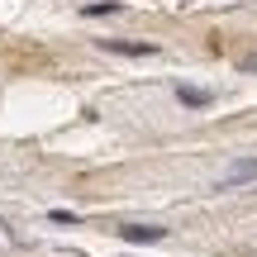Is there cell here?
Returning <instances> with one entry per match:
<instances>
[{"label":"cell","instance_id":"cell-1","mask_svg":"<svg viewBox=\"0 0 257 257\" xmlns=\"http://www.w3.org/2000/svg\"><path fill=\"white\" fill-rule=\"evenodd\" d=\"M243 181H257V157H238V162L224 172L219 191H233V186H243Z\"/></svg>","mask_w":257,"mask_h":257},{"label":"cell","instance_id":"cell-2","mask_svg":"<svg viewBox=\"0 0 257 257\" xmlns=\"http://www.w3.org/2000/svg\"><path fill=\"white\" fill-rule=\"evenodd\" d=\"M105 53H119V57H153L157 43H128V38H100Z\"/></svg>","mask_w":257,"mask_h":257},{"label":"cell","instance_id":"cell-3","mask_svg":"<svg viewBox=\"0 0 257 257\" xmlns=\"http://www.w3.org/2000/svg\"><path fill=\"white\" fill-rule=\"evenodd\" d=\"M119 233H124L128 243H162L167 238V229H157V224H124Z\"/></svg>","mask_w":257,"mask_h":257},{"label":"cell","instance_id":"cell-4","mask_svg":"<svg viewBox=\"0 0 257 257\" xmlns=\"http://www.w3.org/2000/svg\"><path fill=\"white\" fill-rule=\"evenodd\" d=\"M176 100L191 105V110H205V105H214V91H200V86H176Z\"/></svg>","mask_w":257,"mask_h":257},{"label":"cell","instance_id":"cell-5","mask_svg":"<svg viewBox=\"0 0 257 257\" xmlns=\"http://www.w3.org/2000/svg\"><path fill=\"white\" fill-rule=\"evenodd\" d=\"M119 10H124L119 0H91V5H86L81 15H86V19H105V15H119Z\"/></svg>","mask_w":257,"mask_h":257},{"label":"cell","instance_id":"cell-6","mask_svg":"<svg viewBox=\"0 0 257 257\" xmlns=\"http://www.w3.org/2000/svg\"><path fill=\"white\" fill-rule=\"evenodd\" d=\"M48 219H53V224H76V214H72V210H53Z\"/></svg>","mask_w":257,"mask_h":257},{"label":"cell","instance_id":"cell-7","mask_svg":"<svg viewBox=\"0 0 257 257\" xmlns=\"http://www.w3.org/2000/svg\"><path fill=\"white\" fill-rule=\"evenodd\" d=\"M243 72H257V53H252V57H243Z\"/></svg>","mask_w":257,"mask_h":257}]
</instances>
